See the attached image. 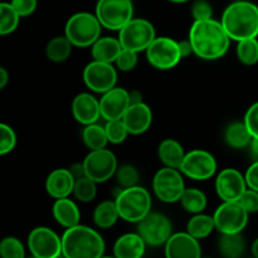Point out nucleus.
<instances>
[{
  "instance_id": "3c124183",
  "label": "nucleus",
  "mask_w": 258,
  "mask_h": 258,
  "mask_svg": "<svg viewBox=\"0 0 258 258\" xmlns=\"http://www.w3.org/2000/svg\"><path fill=\"white\" fill-rule=\"evenodd\" d=\"M130 101L131 105L140 103L143 102V96H141V93L138 92V91H133V92H130Z\"/></svg>"
},
{
  "instance_id": "c85d7f7f",
  "label": "nucleus",
  "mask_w": 258,
  "mask_h": 258,
  "mask_svg": "<svg viewBox=\"0 0 258 258\" xmlns=\"http://www.w3.org/2000/svg\"><path fill=\"white\" fill-rule=\"evenodd\" d=\"M227 144L233 149H243L249 146L252 141V135L244 121L242 122H233L227 127L224 134Z\"/></svg>"
},
{
  "instance_id": "423d86ee",
  "label": "nucleus",
  "mask_w": 258,
  "mask_h": 258,
  "mask_svg": "<svg viewBox=\"0 0 258 258\" xmlns=\"http://www.w3.org/2000/svg\"><path fill=\"white\" fill-rule=\"evenodd\" d=\"M96 17L101 25L108 30H121L134 17L131 0H98Z\"/></svg>"
},
{
  "instance_id": "ea45409f",
  "label": "nucleus",
  "mask_w": 258,
  "mask_h": 258,
  "mask_svg": "<svg viewBox=\"0 0 258 258\" xmlns=\"http://www.w3.org/2000/svg\"><path fill=\"white\" fill-rule=\"evenodd\" d=\"M116 67L122 72H130L138 64V53L134 50L125 49L122 48L121 53L118 54L117 59H116Z\"/></svg>"
},
{
  "instance_id": "c03bdc74",
  "label": "nucleus",
  "mask_w": 258,
  "mask_h": 258,
  "mask_svg": "<svg viewBox=\"0 0 258 258\" xmlns=\"http://www.w3.org/2000/svg\"><path fill=\"white\" fill-rule=\"evenodd\" d=\"M10 4L22 18L29 17L37 9V0H12Z\"/></svg>"
},
{
  "instance_id": "bb28decb",
  "label": "nucleus",
  "mask_w": 258,
  "mask_h": 258,
  "mask_svg": "<svg viewBox=\"0 0 258 258\" xmlns=\"http://www.w3.org/2000/svg\"><path fill=\"white\" fill-rule=\"evenodd\" d=\"M246 249V242L241 233L222 234L218 241V251L223 258H241Z\"/></svg>"
},
{
  "instance_id": "2f4dec72",
  "label": "nucleus",
  "mask_w": 258,
  "mask_h": 258,
  "mask_svg": "<svg viewBox=\"0 0 258 258\" xmlns=\"http://www.w3.org/2000/svg\"><path fill=\"white\" fill-rule=\"evenodd\" d=\"M180 203L188 213L199 214L206 209L208 202H207V197L203 191L196 188H188L184 191Z\"/></svg>"
},
{
  "instance_id": "9d476101",
  "label": "nucleus",
  "mask_w": 258,
  "mask_h": 258,
  "mask_svg": "<svg viewBox=\"0 0 258 258\" xmlns=\"http://www.w3.org/2000/svg\"><path fill=\"white\" fill-rule=\"evenodd\" d=\"M146 52L148 62L156 70L168 71L179 64L181 60L179 42L169 37H156Z\"/></svg>"
},
{
  "instance_id": "f704fd0d",
  "label": "nucleus",
  "mask_w": 258,
  "mask_h": 258,
  "mask_svg": "<svg viewBox=\"0 0 258 258\" xmlns=\"http://www.w3.org/2000/svg\"><path fill=\"white\" fill-rule=\"evenodd\" d=\"M237 57L239 62L246 66H253L258 63V40L257 38L244 39L237 45Z\"/></svg>"
},
{
  "instance_id": "aec40b11",
  "label": "nucleus",
  "mask_w": 258,
  "mask_h": 258,
  "mask_svg": "<svg viewBox=\"0 0 258 258\" xmlns=\"http://www.w3.org/2000/svg\"><path fill=\"white\" fill-rule=\"evenodd\" d=\"M122 121L131 135H141L150 128L153 122V112L146 103H135L130 105L123 115Z\"/></svg>"
},
{
  "instance_id": "dca6fc26",
  "label": "nucleus",
  "mask_w": 258,
  "mask_h": 258,
  "mask_svg": "<svg viewBox=\"0 0 258 258\" xmlns=\"http://www.w3.org/2000/svg\"><path fill=\"white\" fill-rule=\"evenodd\" d=\"M247 188L246 176L237 169H224L216 179V191L223 202H238Z\"/></svg>"
},
{
  "instance_id": "2eb2a0df",
  "label": "nucleus",
  "mask_w": 258,
  "mask_h": 258,
  "mask_svg": "<svg viewBox=\"0 0 258 258\" xmlns=\"http://www.w3.org/2000/svg\"><path fill=\"white\" fill-rule=\"evenodd\" d=\"M181 174L193 180H208L216 174L217 161L206 150H191L186 153L180 169Z\"/></svg>"
},
{
  "instance_id": "0eeeda50",
  "label": "nucleus",
  "mask_w": 258,
  "mask_h": 258,
  "mask_svg": "<svg viewBox=\"0 0 258 258\" xmlns=\"http://www.w3.org/2000/svg\"><path fill=\"white\" fill-rule=\"evenodd\" d=\"M155 28L149 20L133 18L125 27L118 30V40L125 49L139 53L146 50L155 40Z\"/></svg>"
},
{
  "instance_id": "6e6552de",
  "label": "nucleus",
  "mask_w": 258,
  "mask_h": 258,
  "mask_svg": "<svg viewBox=\"0 0 258 258\" xmlns=\"http://www.w3.org/2000/svg\"><path fill=\"white\" fill-rule=\"evenodd\" d=\"M153 189L156 198L164 203L171 204L180 202L186 189L184 185L183 174L179 169L165 166L154 175Z\"/></svg>"
},
{
  "instance_id": "a878e982",
  "label": "nucleus",
  "mask_w": 258,
  "mask_h": 258,
  "mask_svg": "<svg viewBox=\"0 0 258 258\" xmlns=\"http://www.w3.org/2000/svg\"><path fill=\"white\" fill-rule=\"evenodd\" d=\"M120 219L117 206L115 201L101 202L93 212V222L101 229H108Z\"/></svg>"
},
{
  "instance_id": "6ab92c4d",
  "label": "nucleus",
  "mask_w": 258,
  "mask_h": 258,
  "mask_svg": "<svg viewBox=\"0 0 258 258\" xmlns=\"http://www.w3.org/2000/svg\"><path fill=\"white\" fill-rule=\"evenodd\" d=\"M72 115L81 125L96 123L101 117L100 101L91 93H80L72 101Z\"/></svg>"
},
{
  "instance_id": "5701e85b",
  "label": "nucleus",
  "mask_w": 258,
  "mask_h": 258,
  "mask_svg": "<svg viewBox=\"0 0 258 258\" xmlns=\"http://www.w3.org/2000/svg\"><path fill=\"white\" fill-rule=\"evenodd\" d=\"M52 213L55 222L59 226H62L63 228L68 229L80 224V209H78L77 204L71 201L70 198L55 199L54 204H53Z\"/></svg>"
},
{
  "instance_id": "f3484780",
  "label": "nucleus",
  "mask_w": 258,
  "mask_h": 258,
  "mask_svg": "<svg viewBox=\"0 0 258 258\" xmlns=\"http://www.w3.org/2000/svg\"><path fill=\"white\" fill-rule=\"evenodd\" d=\"M130 92L125 88L115 87L103 93L100 100L101 117L106 121L120 120L130 107Z\"/></svg>"
},
{
  "instance_id": "9b49d317",
  "label": "nucleus",
  "mask_w": 258,
  "mask_h": 258,
  "mask_svg": "<svg viewBox=\"0 0 258 258\" xmlns=\"http://www.w3.org/2000/svg\"><path fill=\"white\" fill-rule=\"evenodd\" d=\"M138 233L148 246L159 247L168 242L173 236L170 219L158 212H150L138 223Z\"/></svg>"
},
{
  "instance_id": "20e7f679",
  "label": "nucleus",
  "mask_w": 258,
  "mask_h": 258,
  "mask_svg": "<svg viewBox=\"0 0 258 258\" xmlns=\"http://www.w3.org/2000/svg\"><path fill=\"white\" fill-rule=\"evenodd\" d=\"M120 218L128 223L138 224L151 212L150 193L143 186L120 189L115 198Z\"/></svg>"
},
{
  "instance_id": "4be33fe9",
  "label": "nucleus",
  "mask_w": 258,
  "mask_h": 258,
  "mask_svg": "<svg viewBox=\"0 0 258 258\" xmlns=\"http://www.w3.org/2000/svg\"><path fill=\"white\" fill-rule=\"evenodd\" d=\"M148 244L140 234L126 233L118 237L113 244V256L117 258H143Z\"/></svg>"
},
{
  "instance_id": "a19ab883",
  "label": "nucleus",
  "mask_w": 258,
  "mask_h": 258,
  "mask_svg": "<svg viewBox=\"0 0 258 258\" xmlns=\"http://www.w3.org/2000/svg\"><path fill=\"white\" fill-rule=\"evenodd\" d=\"M191 15L194 20L212 19V15H213L212 5L207 0H197L191 5Z\"/></svg>"
},
{
  "instance_id": "a211bd4d",
  "label": "nucleus",
  "mask_w": 258,
  "mask_h": 258,
  "mask_svg": "<svg viewBox=\"0 0 258 258\" xmlns=\"http://www.w3.org/2000/svg\"><path fill=\"white\" fill-rule=\"evenodd\" d=\"M165 258H202V247L199 239L188 232L173 233L165 244Z\"/></svg>"
},
{
  "instance_id": "39448f33",
  "label": "nucleus",
  "mask_w": 258,
  "mask_h": 258,
  "mask_svg": "<svg viewBox=\"0 0 258 258\" xmlns=\"http://www.w3.org/2000/svg\"><path fill=\"white\" fill-rule=\"evenodd\" d=\"M100 20L96 14L81 12L73 14L66 23L64 35L75 47H92L93 43L101 37Z\"/></svg>"
},
{
  "instance_id": "c9c22d12",
  "label": "nucleus",
  "mask_w": 258,
  "mask_h": 258,
  "mask_svg": "<svg viewBox=\"0 0 258 258\" xmlns=\"http://www.w3.org/2000/svg\"><path fill=\"white\" fill-rule=\"evenodd\" d=\"M0 257L2 258H27L25 248L22 242L15 237H5L0 242Z\"/></svg>"
},
{
  "instance_id": "ddd939ff",
  "label": "nucleus",
  "mask_w": 258,
  "mask_h": 258,
  "mask_svg": "<svg viewBox=\"0 0 258 258\" xmlns=\"http://www.w3.org/2000/svg\"><path fill=\"white\" fill-rule=\"evenodd\" d=\"M28 248L33 257L63 258L62 237L48 227H37L30 232Z\"/></svg>"
},
{
  "instance_id": "13d9d810",
  "label": "nucleus",
  "mask_w": 258,
  "mask_h": 258,
  "mask_svg": "<svg viewBox=\"0 0 258 258\" xmlns=\"http://www.w3.org/2000/svg\"><path fill=\"white\" fill-rule=\"evenodd\" d=\"M252 258H254V257H252Z\"/></svg>"
},
{
  "instance_id": "37998d69",
  "label": "nucleus",
  "mask_w": 258,
  "mask_h": 258,
  "mask_svg": "<svg viewBox=\"0 0 258 258\" xmlns=\"http://www.w3.org/2000/svg\"><path fill=\"white\" fill-rule=\"evenodd\" d=\"M243 121L248 127L252 138L258 139V101L247 110Z\"/></svg>"
},
{
  "instance_id": "49530a36",
  "label": "nucleus",
  "mask_w": 258,
  "mask_h": 258,
  "mask_svg": "<svg viewBox=\"0 0 258 258\" xmlns=\"http://www.w3.org/2000/svg\"><path fill=\"white\" fill-rule=\"evenodd\" d=\"M179 47H180V53H181V57L183 58L188 57V55H190L191 53H194L193 47H191V43L189 39L179 42Z\"/></svg>"
},
{
  "instance_id": "412c9836",
  "label": "nucleus",
  "mask_w": 258,
  "mask_h": 258,
  "mask_svg": "<svg viewBox=\"0 0 258 258\" xmlns=\"http://www.w3.org/2000/svg\"><path fill=\"white\" fill-rule=\"evenodd\" d=\"M76 179L70 169H55L45 180V190L54 199L68 198L73 194Z\"/></svg>"
},
{
  "instance_id": "4c0bfd02",
  "label": "nucleus",
  "mask_w": 258,
  "mask_h": 258,
  "mask_svg": "<svg viewBox=\"0 0 258 258\" xmlns=\"http://www.w3.org/2000/svg\"><path fill=\"white\" fill-rule=\"evenodd\" d=\"M116 180H117V184L122 189L131 188V186L138 185L139 181V173L136 170V168L131 165H123L121 168L117 169L115 174Z\"/></svg>"
},
{
  "instance_id": "603ef678",
  "label": "nucleus",
  "mask_w": 258,
  "mask_h": 258,
  "mask_svg": "<svg viewBox=\"0 0 258 258\" xmlns=\"http://www.w3.org/2000/svg\"><path fill=\"white\" fill-rule=\"evenodd\" d=\"M251 251H252V256L254 258H258V238L254 239L253 243H252Z\"/></svg>"
},
{
  "instance_id": "4468645a",
  "label": "nucleus",
  "mask_w": 258,
  "mask_h": 258,
  "mask_svg": "<svg viewBox=\"0 0 258 258\" xmlns=\"http://www.w3.org/2000/svg\"><path fill=\"white\" fill-rule=\"evenodd\" d=\"M83 82L96 93H106L116 87L117 72L111 63L92 60L83 70Z\"/></svg>"
},
{
  "instance_id": "72a5a7b5",
  "label": "nucleus",
  "mask_w": 258,
  "mask_h": 258,
  "mask_svg": "<svg viewBox=\"0 0 258 258\" xmlns=\"http://www.w3.org/2000/svg\"><path fill=\"white\" fill-rule=\"evenodd\" d=\"M73 196L82 203L92 202L97 196V183L90 179L88 176H82L76 179L75 188H73Z\"/></svg>"
},
{
  "instance_id": "7ed1b4c3",
  "label": "nucleus",
  "mask_w": 258,
  "mask_h": 258,
  "mask_svg": "<svg viewBox=\"0 0 258 258\" xmlns=\"http://www.w3.org/2000/svg\"><path fill=\"white\" fill-rule=\"evenodd\" d=\"M105 241L91 227L78 226L66 229L62 236V253L64 258H101L105 254Z\"/></svg>"
},
{
  "instance_id": "de8ad7c7",
  "label": "nucleus",
  "mask_w": 258,
  "mask_h": 258,
  "mask_svg": "<svg viewBox=\"0 0 258 258\" xmlns=\"http://www.w3.org/2000/svg\"><path fill=\"white\" fill-rule=\"evenodd\" d=\"M70 170L71 173H72V175L75 176V179H80L82 178V176H86L83 164H73V165L71 166Z\"/></svg>"
},
{
  "instance_id": "1a4fd4ad",
  "label": "nucleus",
  "mask_w": 258,
  "mask_h": 258,
  "mask_svg": "<svg viewBox=\"0 0 258 258\" xmlns=\"http://www.w3.org/2000/svg\"><path fill=\"white\" fill-rule=\"evenodd\" d=\"M248 216L238 202H223L213 214L216 229L221 234L242 233L248 223Z\"/></svg>"
},
{
  "instance_id": "f8f14e48",
  "label": "nucleus",
  "mask_w": 258,
  "mask_h": 258,
  "mask_svg": "<svg viewBox=\"0 0 258 258\" xmlns=\"http://www.w3.org/2000/svg\"><path fill=\"white\" fill-rule=\"evenodd\" d=\"M82 164L86 176L92 179L97 184L110 180L112 176H115L118 169L115 154L107 149L90 151Z\"/></svg>"
},
{
  "instance_id": "864d4df0",
  "label": "nucleus",
  "mask_w": 258,
  "mask_h": 258,
  "mask_svg": "<svg viewBox=\"0 0 258 258\" xmlns=\"http://www.w3.org/2000/svg\"><path fill=\"white\" fill-rule=\"evenodd\" d=\"M169 2H171V3H175V4H183V3H186V2H189V0H169Z\"/></svg>"
},
{
  "instance_id": "f03ea898",
  "label": "nucleus",
  "mask_w": 258,
  "mask_h": 258,
  "mask_svg": "<svg viewBox=\"0 0 258 258\" xmlns=\"http://www.w3.org/2000/svg\"><path fill=\"white\" fill-rule=\"evenodd\" d=\"M222 24L232 40L258 37V7L247 0L233 2L222 15Z\"/></svg>"
},
{
  "instance_id": "4d7b16f0",
  "label": "nucleus",
  "mask_w": 258,
  "mask_h": 258,
  "mask_svg": "<svg viewBox=\"0 0 258 258\" xmlns=\"http://www.w3.org/2000/svg\"><path fill=\"white\" fill-rule=\"evenodd\" d=\"M233 2H238V0H233Z\"/></svg>"
},
{
  "instance_id": "79ce46f5",
  "label": "nucleus",
  "mask_w": 258,
  "mask_h": 258,
  "mask_svg": "<svg viewBox=\"0 0 258 258\" xmlns=\"http://www.w3.org/2000/svg\"><path fill=\"white\" fill-rule=\"evenodd\" d=\"M238 203L251 213H257L258 212V191L253 190V189L247 188V190L242 194L241 198L238 199Z\"/></svg>"
},
{
  "instance_id": "e433bc0d",
  "label": "nucleus",
  "mask_w": 258,
  "mask_h": 258,
  "mask_svg": "<svg viewBox=\"0 0 258 258\" xmlns=\"http://www.w3.org/2000/svg\"><path fill=\"white\" fill-rule=\"evenodd\" d=\"M105 128L106 134H107L108 141H110L111 144H115V145L123 143V141L127 139V136L130 135L127 127H126V125L123 123L122 118H120V120L107 121Z\"/></svg>"
},
{
  "instance_id": "a18cd8bd",
  "label": "nucleus",
  "mask_w": 258,
  "mask_h": 258,
  "mask_svg": "<svg viewBox=\"0 0 258 258\" xmlns=\"http://www.w3.org/2000/svg\"><path fill=\"white\" fill-rule=\"evenodd\" d=\"M244 176H246L247 186L258 191V160H254L252 163V165L247 169Z\"/></svg>"
},
{
  "instance_id": "8fccbe9b",
  "label": "nucleus",
  "mask_w": 258,
  "mask_h": 258,
  "mask_svg": "<svg viewBox=\"0 0 258 258\" xmlns=\"http://www.w3.org/2000/svg\"><path fill=\"white\" fill-rule=\"evenodd\" d=\"M249 151H251V155L253 156L254 160H258V139L257 138L252 139L251 144H249Z\"/></svg>"
},
{
  "instance_id": "cd10ccee",
  "label": "nucleus",
  "mask_w": 258,
  "mask_h": 258,
  "mask_svg": "<svg viewBox=\"0 0 258 258\" xmlns=\"http://www.w3.org/2000/svg\"><path fill=\"white\" fill-rule=\"evenodd\" d=\"M214 229H216V223L213 217L203 213L194 214V217H191L186 224V232L197 239L207 238L211 236Z\"/></svg>"
},
{
  "instance_id": "473e14b6",
  "label": "nucleus",
  "mask_w": 258,
  "mask_h": 258,
  "mask_svg": "<svg viewBox=\"0 0 258 258\" xmlns=\"http://www.w3.org/2000/svg\"><path fill=\"white\" fill-rule=\"evenodd\" d=\"M20 15L10 3L0 4V34L7 35L14 32L19 25Z\"/></svg>"
},
{
  "instance_id": "393cba45",
  "label": "nucleus",
  "mask_w": 258,
  "mask_h": 258,
  "mask_svg": "<svg viewBox=\"0 0 258 258\" xmlns=\"http://www.w3.org/2000/svg\"><path fill=\"white\" fill-rule=\"evenodd\" d=\"M158 155L161 163L169 168L180 169L186 153L179 141L174 139H166L161 141L158 149Z\"/></svg>"
},
{
  "instance_id": "5fc2aeb1",
  "label": "nucleus",
  "mask_w": 258,
  "mask_h": 258,
  "mask_svg": "<svg viewBox=\"0 0 258 258\" xmlns=\"http://www.w3.org/2000/svg\"><path fill=\"white\" fill-rule=\"evenodd\" d=\"M101 258H117V257H115V256H105V254H103L102 257Z\"/></svg>"
},
{
  "instance_id": "58836bf2",
  "label": "nucleus",
  "mask_w": 258,
  "mask_h": 258,
  "mask_svg": "<svg viewBox=\"0 0 258 258\" xmlns=\"http://www.w3.org/2000/svg\"><path fill=\"white\" fill-rule=\"evenodd\" d=\"M17 145V135L9 125H0V155H7Z\"/></svg>"
},
{
  "instance_id": "b1692460",
  "label": "nucleus",
  "mask_w": 258,
  "mask_h": 258,
  "mask_svg": "<svg viewBox=\"0 0 258 258\" xmlns=\"http://www.w3.org/2000/svg\"><path fill=\"white\" fill-rule=\"evenodd\" d=\"M121 50H122V45L118 38L100 37L91 47V54H92L93 60L112 64L116 62Z\"/></svg>"
},
{
  "instance_id": "c756f323",
  "label": "nucleus",
  "mask_w": 258,
  "mask_h": 258,
  "mask_svg": "<svg viewBox=\"0 0 258 258\" xmlns=\"http://www.w3.org/2000/svg\"><path fill=\"white\" fill-rule=\"evenodd\" d=\"M73 44L66 35L62 37H55L48 42L45 53L47 58L54 63H62L70 58L72 53Z\"/></svg>"
},
{
  "instance_id": "6e6d98bb",
  "label": "nucleus",
  "mask_w": 258,
  "mask_h": 258,
  "mask_svg": "<svg viewBox=\"0 0 258 258\" xmlns=\"http://www.w3.org/2000/svg\"><path fill=\"white\" fill-rule=\"evenodd\" d=\"M27 258H37V257H33V256H32V257H27Z\"/></svg>"
},
{
  "instance_id": "7c9ffc66",
  "label": "nucleus",
  "mask_w": 258,
  "mask_h": 258,
  "mask_svg": "<svg viewBox=\"0 0 258 258\" xmlns=\"http://www.w3.org/2000/svg\"><path fill=\"white\" fill-rule=\"evenodd\" d=\"M82 139L85 145L92 150H101L106 149L107 144L110 143L106 134V128L98 123H91L85 126L82 131Z\"/></svg>"
},
{
  "instance_id": "09e8293b",
  "label": "nucleus",
  "mask_w": 258,
  "mask_h": 258,
  "mask_svg": "<svg viewBox=\"0 0 258 258\" xmlns=\"http://www.w3.org/2000/svg\"><path fill=\"white\" fill-rule=\"evenodd\" d=\"M9 82V73L4 67L0 68V88H4Z\"/></svg>"
},
{
  "instance_id": "f257e3e1",
  "label": "nucleus",
  "mask_w": 258,
  "mask_h": 258,
  "mask_svg": "<svg viewBox=\"0 0 258 258\" xmlns=\"http://www.w3.org/2000/svg\"><path fill=\"white\" fill-rule=\"evenodd\" d=\"M194 54L206 60L219 59L228 52L231 38L222 22L216 19L194 20L189 30Z\"/></svg>"
}]
</instances>
